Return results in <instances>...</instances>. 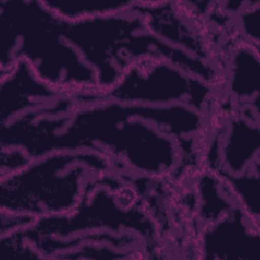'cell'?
Returning a JSON list of instances; mask_svg holds the SVG:
<instances>
[{"label": "cell", "mask_w": 260, "mask_h": 260, "mask_svg": "<svg viewBox=\"0 0 260 260\" xmlns=\"http://www.w3.org/2000/svg\"><path fill=\"white\" fill-rule=\"evenodd\" d=\"M193 112L182 105L146 106L116 101L74 104L40 117L28 145L36 158L55 151H94L116 157L131 172L165 177L181 160L177 137L186 135Z\"/></svg>", "instance_id": "cell-1"}, {"label": "cell", "mask_w": 260, "mask_h": 260, "mask_svg": "<svg viewBox=\"0 0 260 260\" xmlns=\"http://www.w3.org/2000/svg\"><path fill=\"white\" fill-rule=\"evenodd\" d=\"M42 1H0L1 69L25 59L41 80L69 94L96 88L95 72L63 37Z\"/></svg>", "instance_id": "cell-2"}, {"label": "cell", "mask_w": 260, "mask_h": 260, "mask_svg": "<svg viewBox=\"0 0 260 260\" xmlns=\"http://www.w3.org/2000/svg\"><path fill=\"white\" fill-rule=\"evenodd\" d=\"M61 28L65 40L95 72L94 90L110 87L130 64L142 58L165 59L188 72L200 65L190 53L152 34L143 15L133 8L77 21L62 19Z\"/></svg>", "instance_id": "cell-3"}, {"label": "cell", "mask_w": 260, "mask_h": 260, "mask_svg": "<svg viewBox=\"0 0 260 260\" xmlns=\"http://www.w3.org/2000/svg\"><path fill=\"white\" fill-rule=\"evenodd\" d=\"M112 170L94 151H55L32 158L20 170L1 176V211L36 219L73 211L95 176Z\"/></svg>", "instance_id": "cell-4"}, {"label": "cell", "mask_w": 260, "mask_h": 260, "mask_svg": "<svg viewBox=\"0 0 260 260\" xmlns=\"http://www.w3.org/2000/svg\"><path fill=\"white\" fill-rule=\"evenodd\" d=\"M74 104L116 101L146 106L183 105L206 113L213 84L159 58H142L130 64L114 84L104 90L69 94Z\"/></svg>", "instance_id": "cell-5"}, {"label": "cell", "mask_w": 260, "mask_h": 260, "mask_svg": "<svg viewBox=\"0 0 260 260\" xmlns=\"http://www.w3.org/2000/svg\"><path fill=\"white\" fill-rule=\"evenodd\" d=\"M0 124L5 125L30 111L55 104L65 93L47 84L23 58L1 70Z\"/></svg>", "instance_id": "cell-6"}, {"label": "cell", "mask_w": 260, "mask_h": 260, "mask_svg": "<svg viewBox=\"0 0 260 260\" xmlns=\"http://www.w3.org/2000/svg\"><path fill=\"white\" fill-rule=\"evenodd\" d=\"M260 228L234 205L206 226L199 239L201 257L257 260Z\"/></svg>", "instance_id": "cell-7"}, {"label": "cell", "mask_w": 260, "mask_h": 260, "mask_svg": "<svg viewBox=\"0 0 260 260\" xmlns=\"http://www.w3.org/2000/svg\"><path fill=\"white\" fill-rule=\"evenodd\" d=\"M259 117L239 114L230 120L226 127L218 170L240 175L259 166Z\"/></svg>", "instance_id": "cell-8"}, {"label": "cell", "mask_w": 260, "mask_h": 260, "mask_svg": "<svg viewBox=\"0 0 260 260\" xmlns=\"http://www.w3.org/2000/svg\"><path fill=\"white\" fill-rule=\"evenodd\" d=\"M259 47L243 44L235 49L229 70V88L239 101L258 107Z\"/></svg>", "instance_id": "cell-9"}, {"label": "cell", "mask_w": 260, "mask_h": 260, "mask_svg": "<svg viewBox=\"0 0 260 260\" xmlns=\"http://www.w3.org/2000/svg\"><path fill=\"white\" fill-rule=\"evenodd\" d=\"M218 171L219 181L235 198L238 207L251 221L259 225V166H255L240 175Z\"/></svg>", "instance_id": "cell-10"}, {"label": "cell", "mask_w": 260, "mask_h": 260, "mask_svg": "<svg viewBox=\"0 0 260 260\" xmlns=\"http://www.w3.org/2000/svg\"><path fill=\"white\" fill-rule=\"evenodd\" d=\"M58 17L67 21H77L92 17L112 15L132 10L133 1L88 0V1H42Z\"/></svg>", "instance_id": "cell-11"}, {"label": "cell", "mask_w": 260, "mask_h": 260, "mask_svg": "<svg viewBox=\"0 0 260 260\" xmlns=\"http://www.w3.org/2000/svg\"><path fill=\"white\" fill-rule=\"evenodd\" d=\"M259 1L252 6L242 8L239 13V26L245 43L259 47Z\"/></svg>", "instance_id": "cell-12"}, {"label": "cell", "mask_w": 260, "mask_h": 260, "mask_svg": "<svg viewBox=\"0 0 260 260\" xmlns=\"http://www.w3.org/2000/svg\"><path fill=\"white\" fill-rule=\"evenodd\" d=\"M32 158L19 147H1V176L16 172Z\"/></svg>", "instance_id": "cell-13"}]
</instances>
